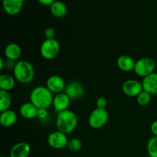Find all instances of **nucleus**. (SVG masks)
<instances>
[{
	"instance_id": "nucleus-20",
	"label": "nucleus",
	"mask_w": 157,
	"mask_h": 157,
	"mask_svg": "<svg viewBox=\"0 0 157 157\" xmlns=\"http://www.w3.org/2000/svg\"><path fill=\"white\" fill-rule=\"evenodd\" d=\"M15 86V78L8 74L0 75V90L10 91Z\"/></svg>"
},
{
	"instance_id": "nucleus-18",
	"label": "nucleus",
	"mask_w": 157,
	"mask_h": 157,
	"mask_svg": "<svg viewBox=\"0 0 157 157\" xmlns=\"http://www.w3.org/2000/svg\"><path fill=\"white\" fill-rule=\"evenodd\" d=\"M135 63L136 61L133 60V58L127 55H121L117 61L118 67L124 72H130L134 70Z\"/></svg>"
},
{
	"instance_id": "nucleus-5",
	"label": "nucleus",
	"mask_w": 157,
	"mask_h": 157,
	"mask_svg": "<svg viewBox=\"0 0 157 157\" xmlns=\"http://www.w3.org/2000/svg\"><path fill=\"white\" fill-rule=\"evenodd\" d=\"M156 69V62L151 58L144 57L136 61L134 72L136 75L141 78H145L151 74L154 73Z\"/></svg>"
},
{
	"instance_id": "nucleus-33",
	"label": "nucleus",
	"mask_w": 157,
	"mask_h": 157,
	"mask_svg": "<svg viewBox=\"0 0 157 157\" xmlns=\"http://www.w3.org/2000/svg\"><path fill=\"white\" fill-rule=\"evenodd\" d=\"M145 157H151V156H145Z\"/></svg>"
},
{
	"instance_id": "nucleus-24",
	"label": "nucleus",
	"mask_w": 157,
	"mask_h": 157,
	"mask_svg": "<svg viewBox=\"0 0 157 157\" xmlns=\"http://www.w3.org/2000/svg\"><path fill=\"white\" fill-rule=\"evenodd\" d=\"M137 104L140 106H147L151 101V94L148 92L143 90L137 97H136Z\"/></svg>"
},
{
	"instance_id": "nucleus-32",
	"label": "nucleus",
	"mask_w": 157,
	"mask_h": 157,
	"mask_svg": "<svg viewBox=\"0 0 157 157\" xmlns=\"http://www.w3.org/2000/svg\"><path fill=\"white\" fill-rule=\"evenodd\" d=\"M1 157H7V156H2Z\"/></svg>"
},
{
	"instance_id": "nucleus-22",
	"label": "nucleus",
	"mask_w": 157,
	"mask_h": 157,
	"mask_svg": "<svg viewBox=\"0 0 157 157\" xmlns=\"http://www.w3.org/2000/svg\"><path fill=\"white\" fill-rule=\"evenodd\" d=\"M148 156L157 157V136H152L149 139L147 145Z\"/></svg>"
},
{
	"instance_id": "nucleus-10",
	"label": "nucleus",
	"mask_w": 157,
	"mask_h": 157,
	"mask_svg": "<svg viewBox=\"0 0 157 157\" xmlns=\"http://www.w3.org/2000/svg\"><path fill=\"white\" fill-rule=\"evenodd\" d=\"M64 93L72 101L81 99L84 94V87L78 81H71L66 85Z\"/></svg>"
},
{
	"instance_id": "nucleus-8",
	"label": "nucleus",
	"mask_w": 157,
	"mask_h": 157,
	"mask_svg": "<svg viewBox=\"0 0 157 157\" xmlns=\"http://www.w3.org/2000/svg\"><path fill=\"white\" fill-rule=\"evenodd\" d=\"M122 90L127 96L137 97L144 90L142 82L135 79L127 80L123 84Z\"/></svg>"
},
{
	"instance_id": "nucleus-25",
	"label": "nucleus",
	"mask_w": 157,
	"mask_h": 157,
	"mask_svg": "<svg viewBox=\"0 0 157 157\" xmlns=\"http://www.w3.org/2000/svg\"><path fill=\"white\" fill-rule=\"evenodd\" d=\"M44 35L45 37V39H53V38H55L56 32H55V29L54 28L48 27L45 29Z\"/></svg>"
},
{
	"instance_id": "nucleus-3",
	"label": "nucleus",
	"mask_w": 157,
	"mask_h": 157,
	"mask_svg": "<svg viewBox=\"0 0 157 157\" xmlns=\"http://www.w3.org/2000/svg\"><path fill=\"white\" fill-rule=\"evenodd\" d=\"M13 75L17 81L23 84L32 82L35 78V69L28 61H18L15 62L13 68Z\"/></svg>"
},
{
	"instance_id": "nucleus-21",
	"label": "nucleus",
	"mask_w": 157,
	"mask_h": 157,
	"mask_svg": "<svg viewBox=\"0 0 157 157\" xmlns=\"http://www.w3.org/2000/svg\"><path fill=\"white\" fill-rule=\"evenodd\" d=\"M12 96L9 91L0 90V111L9 110L12 106Z\"/></svg>"
},
{
	"instance_id": "nucleus-29",
	"label": "nucleus",
	"mask_w": 157,
	"mask_h": 157,
	"mask_svg": "<svg viewBox=\"0 0 157 157\" xmlns=\"http://www.w3.org/2000/svg\"><path fill=\"white\" fill-rule=\"evenodd\" d=\"M43 6H52L56 0H37Z\"/></svg>"
},
{
	"instance_id": "nucleus-11",
	"label": "nucleus",
	"mask_w": 157,
	"mask_h": 157,
	"mask_svg": "<svg viewBox=\"0 0 157 157\" xmlns=\"http://www.w3.org/2000/svg\"><path fill=\"white\" fill-rule=\"evenodd\" d=\"M25 0H2V7L9 15H16L21 12Z\"/></svg>"
},
{
	"instance_id": "nucleus-1",
	"label": "nucleus",
	"mask_w": 157,
	"mask_h": 157,
	"mask_svg": "<svg viewBox=\"0 0 157 157\" xmlns=\"http://www.w3.org/2000/svg\"><path fill=\"white\" fill-rule=\"evenodd\" d=\"M53 93L46 86H37L32 89L30 94V102L38 109H48L52 106Z\"/></svg>"
},
{
	"instance_id": "nucleus-19",
	"label": "nucleus",
	"mask_w": 157,
	"mask_h": 157,
	"mask_svg": "<svg viewBox=\"0 0 157 157\" xmlns=\"http://www.w3.org/2000/svg\"><path fill=\"white\" fill-rule=\"evenodd\" d=\"M51 13L55 18H63L67 12V6L61 1H55L50 6Z\"/></svg>"
},
{
	"instance_id": "nucleus-26",
	"label": "nucleus",
	"mask_w": 157,
	"mask_h": 157,
	"mask_svg": "<svg viewBox=\"0 0 157 157\" xmlns=\"http://www.w3.org/2000/svg\"><path fill=\"white\" fill-rule=\"evenodd\" d=\"M107 105V101L104 97H100L98 98L96 101V106L98 108L100 109H106V107Z\"/></svg>"
},
{
	"instance_id": "nucleus-12",
	"label": "nucleus",
	"mask_w": 157,
	"mask_h": 157,
	"mask_svg": "<svg viewBox=\"0 0 157 157\" xmlns=\"http://www.w3.org/2000/svg\"><path fill=\"white\" fill-rule=\"evenodd\" d=\"M71 101V100L70 99V98L64 92H62V93L58 94L54 97L52 106L58 113H60V112L68 110Z\"/></svg>"
},
{
	"instance_id": "nucleus-14",
	"label": "nucleus",
	"mask_w": 157,
	"mask_h": 157,
	"mask_svg": "<svg viewBox=\"0 0 157 157\" xmlns=\"http://www.w3.org/2000/svg\"><path fill=\"white\" fill-rule=\"evenodd\" d=\"M143 89L151 95H157V73L145 77L142 81Z\"/></svg>"
},
{
	"instance_id": "nucleus-28",
	"label": "nucleus",
	"mask_w": 157,
	"mask_h": 157,
	"mask_svg": "<svg viewBox=\"0 0 157 157\" xmlns=\"http://www.w3.org/2000/svg\"><path fill=\"white\" fill-rule=\"evenodd\" d=\"M150 130L154 136H157V120L153 121L150 126Z\"/></svg>"
},
{
	"instance_id": "nucleus-27",
	"label": "nucleus",
	"mask_w": 157,
	"mask_h": 157,
	"mask_svg": "<svg viewBox=\"0 0 157 157\" xmlns=\"http://www.w3.org/2000/svg\"><path fill=\"white\" fill-rule=\"evenodd\" d=\"M48 109H38V116L37 117L39 120H45L46 118H48Z\"/></svg>"
},
{
	"instance_id": "nucleus-9",
	"label": "nucleus",
	"mask_w": 157,
	"mask_h": 157,
	"mask_svg": "<svg viewBox=\"0 0 157 157\" xmlns=\"http://www.w3.org/2000/svg\"><path fill=\"white\" fill-rule=\"evenodd\" d=\"M66 85L64 80L59 75H52L46 81V87L52 93L55 94L64 91Z\"/></svg>"
},
{
	"instance_id": "nucleus-23",
	"label": "nucleus",
	"mask_w": 157,
	"mask_h": 157,
	"mask_svg": "<svg viewBox=\"0 0 157 157\" xmlns=\"http://www.w3.org/2000/svg\"><path fill=\"white\" fill-rule=\"evenodd\" d=\"M67 147H68L71 151L78 153V152L81 150L83 147V144L81 140L78 139V138H72V139L69 140Z\"/></svg>"
},
{
	"instance_id": "nucleus-17",
	"label": "nucleus",
	"mask_w": 157,
	"mask_h": 157,
	"mask_svg": "<svg viewBox=\"0 0 157 157\" xmlns=\"http://www.w3.org/2000/svg\"><path fill=\"white\" fill-rule=\"evenodd\" d=\"M18 121V115L14 110H7L0 113V124L4 127H12Z\"/></svg>"
},
{
	"instance_id": "nucleus-4",
	"label": "nucleus",
	"mask_w": 157,
	"mask_h": 157,
	"mask_svg": "<svg viewBox=\"0 0 157 157\" xmlns=\"http://www.w3.org/2000/svg\"><path fill=\"white\" fill-rule=\"evenodd\" d=\"M61 45L58 40L45 39L41 44L40 54L41 57L46 60H52L56 58L60 53Z\"/></svg>"
},
{
	"instance_id": "nucleus-15",
	"label": "nucleus",
	"mask_w": 157,
	"mask_h": 157,
	"mask_svg": "<svg viewBox=\"0 0 157 157\" xmlns=\"http://www.w3.org/2000/svg\"><path fill=\"white\" fill-rule=\"evenodd\" d=\"M38 108L32 102H25L20 107L19 113L21 117L27 120L35 119L38 116Z\"/></svg>"
},
{
	"instance_id": "nucleus-2",
	"label": "nucleus",
	"mask_w": 157,
	"mask_h": 157,
	"mask_svg": "<svg viewBox=\"0 0 157 157\" xmlns=\"http://www.w3.org/2000/svg\"><path fill=\"white\" fill-rule=\"evenodd\" d=\"M78 124V118L76 113L71 110L58 113L56 118L57 130L62 132L65 134L72 133L77 128Z\"/></svg>"
},
{
	"instance_id": "nucleus-13",
	"label": "nucleus",
	"mask_w": 157,
	"mask_h": 157,
	"mask_svg": "<svg viewBox=\"0 0 157 157\" xmlns=\"http://www.w3.org/2000/svg\"><path fill=\"white\" fill-rule=\"evenodd\" d=\"M31 152V147L28 143L19 142L11 148L9 157H28Z\"/></svg>"
},
{
	"instance_id": "nucleus-31",
	"label": "nucleus",
	"mask_w": 157,
	"mask_h": 157,
	"mask_svg": "<svg viewBox=\"0 0 157 157\" xmlns=\"http://www.w3.org/2000/svg\"><path fill=\"white\" fill-rule=\"evenodd\" d=\"M62 157H71V156H62Z\"/></svg>"
},
{
	"instance_id": "nucleus-6",
	"label": "nucleus",
	"mask_w": 157,
	"mask_h": 157,
	"mask_svg": "<svg viewBox=\"0 0 157 157\" xmlns=\"http://www.w3.org/2000/svg\"><path fill=\"white\" fill-rule=\"evenodd\" d=\"M109 120V113L106 109L96 107L88 117V124L94 130L102 128L107 124Z\"/></svg>"
},
{
	"instance_id": "nucleus-30",
	"label": "nucleus",
	"mask_w": 157,
	"mask_h": 157,
	"mask_svg": "<svg viewBox=\"0 0 157 157\" xmlns=\"http://www.w3.org/2000/svg\"><path fill=\"white\" fill-rule=\"evenodd\" d=\"M5 67V61L2 58H0V71H2Z\"/></svg>"
},
{
	"instance_id": "nucleus-7",
	"label": "nucleus",
	"mask_w": 157,
	"mask_h": 157,
	"mask_svg": "<svg viewBox=\"0 0 157 157\" xmlns=\"http://www.w3.org/2000/svg\"><path fill=\"white\" fill-rule=\"evenodd\" d=\"M47 141L51 148L55 150H62L67 147L69 140L67 134L59 130H55L48 135Z\"/></svg>"
},
{
	"instance_id": "nucleus-16",
	"label": "nucleus",
	"mask_w": 157,
	"mask_h": 157,
	"mask_svg": "<svg viewBox=\"0 0 157 157\" xmlns=\"http://www.w3.org/2000/svg\"><path fill=\"white\" fill-rule=\"evenodd\" d=\"M4 55L6 59L12 61H17L19 59L21 55V47L17 43H9L5 48Z\"/></svg>"
}]
</instances>
